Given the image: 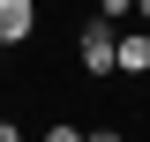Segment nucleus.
I'll use <instances>...</instances> for the list:
<instances>
[{"mask_svg":"<svg viewBox=\"0 0 150 142\" xmlns=\"http://www.w3.org/2000/svg\"><path fill=\"white\" fill-rule=\"evenodd\" d=\"M30 30H38V0H0V37L8 45H23Z\"/></svg>","mask_w":150,"mask_h":142,"instance_id":"nucleus-3","label":"nucleus"},{"mask_svg":"<svg viewBox=\"0 0 150 142\" xmlns=\"http://www.w3.org/2000/svg\"><path fill=\"white\" fill-rule=\"evenodd\" d=\"M135 22H150V0H135Z\"/></svg>","mask_w":150,"mask_h":142,"instance_id":"nucleus-6","label":"nucleus"},{"mask_svg":"<svg viewBox=\"0 0 150 142\" xmlns=\"http://www.w3.org/2000/svg\"><path fill=\"white\" fill-rule=\"evenodd\" d=\"M112 53H120V22L90 15V22H83V37H75V67L105 82V75H112Z\"/></svg>","mask_w":150,"mask_h":142,"instance_id":"nucleus-1","label":"nucleus"},{"mask_svg":"<svg viewBox=\"0 0 150 142\" xmlns=\"http://www.w3.org/2000/svg\"><path fill=\"white\" fill-rule=\"evenodd\" d=\"M112 75H150V22H143V30H120V53H112Z\"/></svg>","mask_w":150,"mask_h":142,"instance_id":"nucleus-2","label":"nucleus"},{"mask_svg":"<svg viewBox=\"0 0 150 142\" xmlns=\"http://www.w3.org/2000/svg\"><path fill=\"white\" fill-rule=\"evenodd\" d=\"M98 15H105V22H128V15H135V0H98Z\"/></svg>","mask_w":150,"mask_h":142,"instance_id":"nucleus-5","label":"nucleus"},{"mask_svg":"<svg viewBox=\"0 0 150 142\" xmlns=\"http://www.w3.org/2000/svg\"><path fill=\"white\" fill-rule=\"evenodd\" d=\"M45 135H53V142H90V127H75V120H45Z\"/></svg>","mask_w":150,"mask_h":142,"instance_id":"nucleus-4","label":"nucleus"}]
</instances>
